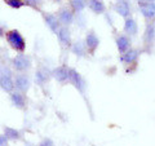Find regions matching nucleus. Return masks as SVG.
Returning a JSON list of instances; mask_svg holds the SVG:
<instances>
[{
    "label": "nucleus",
    "instance_id": "f257e3e1",
    "mask_svg": "<svg viewBox=\"0 0 155 146\" xmlns=\"http://www.w3.org/2000/svg\"><path fill=\"white\" fill-rule=\"evenodd\" d=\"M5 40L8 45L17 53H25L26 52V39L19 32L17 28H12L5 32Z\"/></svg>",
    "mask_w": 155,
    "mask_h": 146
},
{
    "label": "nucleus",
    "instance_id": "f03ea898",
    "mask_svg": "<svg viewBox=\"0 0 155 146\" xmlns=\"http://www.w3.org/2000/svg\"><path fill=\"white\" fill-rule=\"evenodd\" d=\"M141 55V51L137 48H130L125 53L119 56L120 62L127 67V72H133L137 69V64H138V57Z\"/></svg>",
    "mask_w": 155,
    "mask_h": 146
},
{
    "label": "nucleus",
    "instance_id": "7ed1b4c3",
    "mask_svg": "<svg viewBox=\"0 0 155 146\" xmlns=\"http://www.w3.org/2000/svg\"><path fill=\"white\" fill-rule=\"evenodd\" d=\"M32 66L31 57L26 53H18L12 58V67L17 72H27Z\"/></svg>",
    "mask_w": 155,
    "mask_h": 146
},
{
    "label": "nucleus",
    "instance_id": "20e7f679",
    "mask_svg": "<svg viewBox=\"0 0 155 146\" xmlns=\"http://www.w3.org/2000/svg\"><path fill=\"white\" fill-rule=\"evenodd\" d=\"M70 84L74 87L75 89H78V92H80L81 96L85 95V89H87V81L81 74L74 67H69V81Z\"/></svg>",
    "mask_w": 155,
    "mask_h": 146
},
{
    "label": "nucleus",
    "instance_id": "39448f33",
    "mask_svg": "<svg viewBox=\"0 0 155 146\" xmlns=\"http://www.w3.org/2000/svg\"><path fill=\"white\" fill-rule=\"evenodd\" d=\"M155 44V22L146 23L142 36V51L150 53Z\"/></svg>",
    "mask_w": 155,
    "mask_h": 146
},
{
    "label": "nucleus",
    "instance_id": "423d86ee",
    "mask_svg": "<svg viewBox=\"0 0 155 146\" xmlns=\"http://www.w3.org/2000/svg\"><path fill=\"white\" fill-rule=\"evenodd\" d=\"M0 88L8 93L14 91V74L8 66L0 70Z\"/></svg>",
    "mask_w": 155,
    "mask_h": 146
},
{
    "label": "nucleus",
    "instance_id": "0eeeda50",
    "mask_svg": "<svg viewBox=\"0 0 155 146\" xmlns=\"http://www.w3.org/2000/svg\"><path fill=\"white\" fill-rule=\"evenodd\" d=\"M31 87V80L26 72H17L14 74V88L21 93H27Z\"/></svg>",
    "mask_w": 155,
    "mask_h": 146
},
{
    "label": "nucleus",
    "instance_id": "6e6552de",
    "mask_svg": "<svg viewBox=\"0 0 155 146\" xmlns=\"http://www.w3.org/2000/svg\"><path fill=\"white\" fill-rule=\"evenodd\" d=\"M56 16H57L61 25L67 26V27H69L70 25H72V23H74V19H75V13L71 11L70 7H61L57 11Z\"/></svg>",
    "mask_w": 155,
    "mask_h": 146
},
{
    "label": "nucleus",
    "instance_id": "1a4fd4ad",
    "mask_svg": "<svg viewBox=\"0 0 155 146\" xmlns=\"http://www.w3.org/2000/svg\"><path fill=\"white\" fill-rule=\"evenodd\" d=\"M84 44H85V48H87V53H88L89 56H94L96 51L98 49V47H100V39L96 35L94 30H89L88 32H87Z\"/></svg>",
    "mask_w": 155,
    "mask_h": 146
},
{
    "label": "nucleus",
    "instance_id": "9d476101",
    "mask_svg": "<svg viewBox=\"0 0 155 146\" xmlns=\"http://www.w3.org/2000/svg\"><path fill=\"white\" fill-rule=\"evenodd\" d=\"M52 78V71L45 65H39L35 72V81L39 87H44L48 84Z\"/></svg>",
    "mask_w": 155,
    "mask_h": 146
},
{
    "label": "nucleus",
    "instance_id": "9b49d317",
    "mask_svg": "<svg viewBox=\"0 0 155 146\" xmlns=\"http://www.w3.org/2000/svg\"><path fill=\"white\" fill-rule=\"evenodd\" d=\"M115 43H116V49L120 55L125 53L128 49L132 48V40L128 35H125L124 32H116L115 34Z\"/></svg>",
    "mask_w": 155,
    "mask_h": 146
},
{
    "label": "nucleus",
    "instance_id": "f8f14e48",
    "mask_svg": "<svg viewBox=\"0 0 155 146\" xmlns=\"http://www.w3.org/2000/svg\"><path fill=\"white\" fill-rule=\"evenodd\" d=\"M58 38V41H60V45L65 49H69L71 48L72 44V38H71V31L67 26H61V28L58 30V32L56 34Z\"/></svg>",
    "mask_w": 155,
    "mask_h": 146
},
{
    "label": "nucleus",
    "instance_id": "ddd939ff",
    "mask_svg": "<svg viewBox=\"0 0 155 146\" xmlns=\"http://www.w3.org/2000/svg\"><path fill=\"white\" fill-rule=\"evenodd\" d=\"M138 8L146 23L155 22V3H138Z\"/></svg>",
    "mask_w": 155,
    "mask_h": 146
},
{
    "label": "nucleus",
    "instance_id": "4468645a",
    "mask_svg": "<svg viewBox=\"0 0 155 146\" xmlns=\"http://www.w3.org/2000/svg\"><path fill=\"white\" fill-rule=\"evenodd\" d=\"M41 16L44 18V22L45 25L48 26V28L53 32V34H57L58 30L61 28V23L58 21V18L54 13H45V12H41Z\"/></svg>",
    "mask_w": 155,
    "mask_h": 146
},
{
    "label": "nucleus",
    "instance_id": "2eb2a0df",
    "mask_svg": "<svg viewBox=\"0 0 155 146\" xmlns=\"http://www.w3.org/2000/svg\"><path fill=\"white\" fill-rule=\"evenodd\" d=\"M9 98L13 106H16L19 110H25L26 105H27V98L25 93H21L18 91H13L12 93H9Z\"/></svg>",
    "mask_w": 155,
    "mask_h": 146
},
{
    "label": "nucleus",
    "instance_id": "dca6fc26",
    "mask_svg": "<svg viewBox=\"0 0 155 146\" xmlns=\"http://www.w3.org/2000/svg\"><path fill=\"white\" fill-rule=\"evenodd\" d=\"M52 76L54 78L58 83L65 84V83L69 81V67H67L66 65L57 66L56 69L52 70Z\"/></svg>",
    "mask_w": 155,
    "mask_h": 146
},
{
    "label": "nucleus",
    "instance_id": "f3484780",
    "mask_svg": "<svg viewBox=\"0 0 155 146\" xmlns=\"http://www.w3.org/2000/svg\"><path fill=\"white\" fill-rule=\"evenodd\" d=\"M113 8L114 12H116L119 16H122L124 19L132 16V7H130L129 2H116Z\"/></svg>",
    "mask_w": 155,
    "mask_h": 146
},
{
    "label": "nucleus",
    "instance_id": "a211bd4d",
    "mask_svg": "<svg viewBox=\"0 0 155 146\" xmlns=\"http://www.w3.org/2000/svg\"><path fill=\"white\" fill-rule=\"evenodd\" d=\"M138 32V25H137V21L132 17H128L124 19V34L128 35L129 38H133L137 35Z\"/></svg>",
    "mask_w": 155,
    "mask_h": 146
},
{
    "label": "nucleus",
    "instance_id": "6ab92c4d",
    "mask_svg": "<svg viewBox=\"0 0 155 146\" xmlns=\"http://www.w3.org/2000/svg\"><path fill=\"white\" fill-rule=\"evenodd\" d=\"M87 7L96 14H102L106 12V5L104 0H87Z\"/></svg>",
    "mask_w": 155,
    "mask_h": 146
},
{
    "label": "nucleus",
    "instance_id": "aec40b11",
    "mask_svg": "<svg viewBox=\"0 0 155 146\" xmlns=\"http://www.w3.org/2000/svg\"><path fill=\"white\" fill-rule=\"evenodd\" d=\"M70 49L76 57H85L87 55H88V53H87V48H85L84 41H81V40H78L75 43H72Z\"/></svg>",
    "mask_w": 155,
    "mask_h": 146
},
{
    "label": "nucleus",
    "instance_id": "412c9836",
    "mask_svg": "<svg viewBox=\"0 0 155 146\" xmlns=\"http://www.w3.org/2000/svg\"><path fill=\"white\" fill-rule=\"evenodd\" d=\"M4 136H5V138L8 141H19L22 138L21 131L12 127H4Z\"/></svg>",
    "mask_w": 155,
    "mask_h": 146
},
{
    "label": "nucleus",
    "instance_id": "4be33fe9",
    "mask_svg": "<svg viewBox=\"0 0 155 146\" xmlns=\"http://www.w3.org/2000/svg\"><path fill=\"white\" fill-rule=\"evenodd\" d=\"M85 7H87V0H70V8L75 14L83 12Z\"/></svg>",
    "mask_w": 155,
    "mask_h": 146
},
{
    "label": "nucleus",
    "instance_id": "5701e85b",
    "mask_svg": "<svg viewBox=\"0 0 155 146\" xmlns=\"http://www.w3.org/2000/svg\"><path fill=\"white\" fill-rule=\"evenodd\" d=\"M25 4L27 7H30L32 9H35L36 12H43V4H44V0H25Z\"/></svg>",
    "mask_w": 155,
    "mask_h": 146
},
{
    "label": "nucleus",
    "instance_id": "b1692460",
    "mask_svg": "<svg viewBox=\"0 0 155 146\" xmlns=\"http://www.w3.org/2000/svg\"><path fill=\"white\" fill-rule=\"evenodd\" d=\"M4 3H5L8 7L13 8V9H19V8L26 5L25 0H4Z\"/></svg>",
    "mask_w": 155,
    "mask_h": 146
},
{
    "label": "nucleus",
    "instance_id": "393cba45",
    "mask_svg": "<svg viewBox=\"0 0 155 146\" xmlns=\"http://www.w3.org/2000/svg\"><path fill=\"white\" fill-rule=\"evenodd\" d=\"M39 146H54V142L51 138H43L41 142L39 144Z\"/></svg>",
    "mask_w": 155,
    "mask_h": 146
},
{
    "label": "nucleus",
    "instance_id": "a878e982",
    "mask_svg": "<svg viewBox=\"0 0 155 146\" xmlns=\"http://www.w3.org/2000/svg\"><path fill=\"white\" fill-rule=\"evenodd\" d=\"M0 146H8V140L4 134H0Z\"/></svg>",
    "mask_w": 155,
    "mask_h": 146
},
{
    "label": "nucleus",
    "instance_id": "bb28decb",
    "mask_svg": "<svg viewBox=\"0 0 155 146\" xmlns=\"http://www.w3.org/2000/svg\"><path fill=\"white\" fill-rule=\"evenodd\" d=\"M5 30H4V27L3 26H0V38H4V36H5Z\"/></svg>",
    "mask_w": 155,
    "mask_h": 146
},
{
    "label": "nucleus",
    "instance_id": "cd10ccee",
    "mask_svg": "<svg viewBox=\"0 0 155 146\" xmlns=\"http://www.w3.org/2000/svg\"><path fill=\"white\" fill-rule=\"evenodd\" d=\"M138 3H155V0H138Z\"/></svg>",
    "mask_w": 155,
    "mask_h": 146
},
{
    "label": "nucleus",
    "instance_id": "c85d7f7f",
    "mask_svg": "<svg viewBox=\"0 0 155 146\" xmlns=\"http://www.w3.org/2000/svg\"><path fill=\"white\" fill-rule=\"evenodd\" d=\"M54 3H61V0H53Z\"/></svg>",
    "mask_w": 155,
    "mask_h": 146
},
{
    "label": "nucleus",
    "instance_id": "c756f323",
    "mask_svg": "<svg viewBox=\"0 0 155 146\" xmlns=\"http://www.w3.org/2000/svg\"><path fill=\"white\" fill-rule=\"evenodd\" d=\"M116 2H128V0H116Z\"/></svg>",
    "mask_w": 155,
    "mask_h": 146
}]
</instances>
